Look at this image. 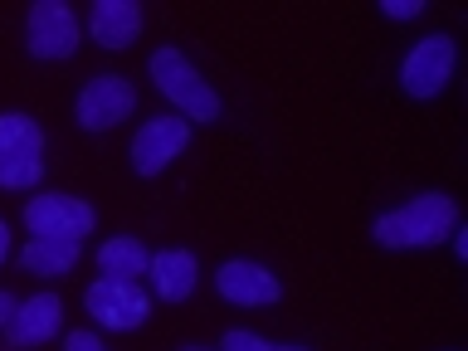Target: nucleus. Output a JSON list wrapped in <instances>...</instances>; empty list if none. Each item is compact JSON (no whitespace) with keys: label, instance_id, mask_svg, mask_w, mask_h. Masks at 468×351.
<instances>
[{"label":"nucleus","instance_id":"obj_1","mask_svg":"<svg viewBox=\"0 0 468 351\" xmlns=\"http://www.w3.org/2000/svg\"><path fill=\"white\" fill-rule=\"evenodd\" d=\"M459 229V205L444 190H424V196H410L400 210H386L371 225V239L380 249H434L453 239Z\"/></svg>","mask_w":468,"mask_h":351},{"label":"nucleus","instance_id":"obj_2","mask_svg":"<svg viewBox=\"0 0 468 351\" xmlns=\"http://www.w3.org/2000/svg\"><path fill=\"white\" fill-rule=\"evenodd\" d=\"M146 73H152L156 93L176 108V117H186V122H219V112H225V102H219V93L210 83H205V73L190 64V58L176 49V44H161V49L152 54V64H146Z\"/></svg>","mask_w":468,"mask_h":351},{"label":"nucleus","instance_id":"obj_3","mask_svg":"<svg viewBox=\"0 0 468 351\" xmlns=\"http://www.w3.org/2000/svg\"><path fill=\"white\" fill-rule=\"evenodd\" d=\"M25 225L35 239H88L98 215L93 205L69 196V190H44V196L25 200Z\"/></svg>","mask_w":468,"mask_h":351},{"label":"nucleus","instance_id":"obj_4","mask_svg":"<svg viewBox=\"0 0 468 351\" xmlns=\"http://www.w3.org/2000/svg\"><path fill=\"white\" fill-rule=\"evenodd\" d=\"M453 64H459V49H453L449 35H424L410 44V54L400 58V88L410 98H439L453 79Z\"/></svg>","mask_w":468,"mask_h":351},{"label":"nucleus","instance_id":"obj_5","mask_svg":"<svg viewBox=\"0 0 468 351\" xmlns=\"http://www.w3.org/2000/svg\"><path fill=\"white\" fill-rule=\"evenodd\" d=\"M83 307L98 327L108 332H137L152 317V292L142 283H117V278H93L83 292Z\"/></svg>","mask_w":468,"mask_h":351},{"label":"nucleus","instance_id":"obj_6","mask_svg":"<svg viewBox=\"0 0 468 351\" xmlns=\"http://www.w3.org/2000/svg\"><path fill=\"white\" fill-rule=\"evenodd\" d=\"M137 112V88L122 73H98V79L83 83L79 102H73V117H79L83 132H112L117 122Z\"/></svg>","mask_w":468,"mask_h":351},{"label":"nucleus","instance_id":"obj_7","mask_svg":"<svg viewBox=\"0 0 468 351\" xmlns=\"http://www.w3.org/2000/svg\"><path fill=\"white\" fill-rule=\"evenodd\" d=\"M25 44L35 58H49V64L79 54V15H73V5H64V0H35L25 15Z\"/></svg>","mask_w":468,"mask_h":351},{"label":"nucleus","instance_id":"obj_8","mask_svg":"<svg viewBox=\"0 0 468 351\" xmlns=\"http://www.w3.org/2000/svg\"><path fill=\"white\" fill-rule=\"evenodd\" d=\"M186 142H190L186 117H176V112L152 117V122H142L137 132H132V171L137 176H161L176 156L186 152Z\"/></svg>","mask_w":468,"mask_h":351},{"label":"nucleus","instance_id":"obj_9","mask_svg":"<svg viewBox=\"0 0 468 351\" xmlns=\"http://www.w3.org/2000/svg\"><path fill=\"white\" fill-rule=\"evenodd\" d=\"M215 288H219V298L234 303V307H269V303L283 298V283L273 278V269H263V263H254V259L219 263Z\"/></svg>","mask_w":468,"mask_h":351},{"label":"nucleus","instance_id":"obj_10","mask_svg":"<svg viewBox=\"0 0 468 351\" xmlns=\"http://www.w3.org/2000/svg\"><path fill=\"white\" fill-rule=\"evenodd\" d=\"M58 327H64V298L58 292H35L5 322V342L10 346H39L49 336H58Z\"/></svg>","mask_w":468,"mask_h":351},{"label":"nucleus","instance_id":"obj_11","mask_svg":"<svg viewBox=\"0 0 468 351\" xmlns=\"http://www.w3.org/2000/svg\"><path fill=\"white\" fill-rule=\"evenodd\" d=\"M88 35L98 49H132L142 35V5L137 0H93L88 10Z\"/></svg>","mask_w":468,"mask_h":351},{"label":"nucleus","instance_id":"obj_12","mask_svg":"<svg viewBox=\"0 0 468 351\" xmlns=\"http://www.w3.org/2000/svg\"><path fill=\"white\" fill-rule=\"evenodd\" d=\"M146 278H152V292L161 303H186L200 283V263L190 249H161L146 263Z\"/></svg>","mask_w":468,"mask_h":351},{"label":"nucleus","instance_id":"obj_13","mask_svg":"<svg viewBox=\"0 0 468 351\" xmlns=\"http://www.w3.org/2000/svg\"><path fill=\"white\" fill-rule=\"evenodd\" d=\"M146 263H152V249L132 234H112L108 244L98 249V273L102 278H117V283H137L146 278Z\"/></svg>","mask_w":468,"mask_h":351},{"label":"nucleus","instance_id":"obj_14","mask_svg":"<svg viewBox=\"0 0 468 351\" xmlns=\"http://www.w3.org/2000/svg\"><path fill=\"white\" fill-rule=\"evenodd\" d=\"M79 254H83V239H29L20 263L39 278H64L79 263Z\"/></svg>","mask_w":468,"mask_h":351},{"label":"nucleus","instance_id":"obj_15","mask_svg":"<svg viewBox=\"0 0 468 351\" xmlns=\"http://www.w3.org/2000/svg\"><path fill=\"white\" fill-rule=\"evenodd\" d=\"M0 156H44V127L29 112H0Z\"/></svg>","mask_w":468,"mask_h":351},{"label":"nucleus","instance_id":"obj_16","mask_svg":"<svg viewBox=\"0 0 468 351\" xmlns=\"http://www.w3.org/2000/svg\"><path fill=\"white\" fill-rule=\"evenodd\" d=\"M44 176V156H0V190H29Z\"/></svg>","mask_w":468,"mask_h":351},{"label":"nucleus","instance_id":"obj_17","mask_svg":"<svg viewBox=\"0 0 468 351\" xmlns=\"http://www.w3.org/2000/svg\"><path fill=\"white\" fill-rule=\"evenodd\" d=\"M219 351H313V346H292V342H263V336L234 327L225 332V342H219Z\"/></svg>","mask_w":468,"mask_h":351},{"label":"nucleus","instance_id":"obj_18","mask_svg":"<svg viewBox=\"0 0 468 351\" xmlns=\"http://www.w3.org/2000/svg\"><path fill=\"white\" fill-rule=\"evenodd\" d=\"M420 10H424V0H380V15H386V20H415Z\"/></svg>","mask_w":468,"mask_h":351},{"label":"nucleus","instance_id":"obj_19","mask_svg":"<svg viewBox=\"0 0 468 351\" xmlns=\"http://www.w3.org/2000/svg\"><path fill=\"white\" fill-rule=\"evenodd\" d=\"M64 351H108V346H102L93 332H69L64 336Z\"/></svg>","mask_w":468,"mask_h":351},{"label":"nucleus","instance_id":"obj_20","mask_svg":"<svg viewBox=\"0 0 468 351\" xmlns=\"http://www.w3.org/2000/svg\"><path fill=\"white\" fill-rule=\"evenodd\" d=\"M15 307H20V298H15V292H5V288H0V332H5V322L15 317Z\"/></svg>","mask_w":468,"mask_h":351},{"label":"nucleus","instance_id":"obj_21","mask_svg":"<svg viewBox=\"0 0 468 351\" xmlns=\"http://www.w3.org/2000/svg\"><path fill=\"white\" fill-rule=\"evenodd\" d=\"M5 254H10V229H5V219H0V263H5Z\"/></svg>","mask_w":468,"mask_h":351},{"label":"nucleus","instance_id":"obj_22","mask_svg":"<svg viewBox=\"0 0 468 351\" xmlns=\"http://www.w3.org/2000/svg\"><path fill=\"white\" fill-rule=\"evenodd\" d=\"M186 351H210V346H186Z\"/></svg>","mask_w":468,"mask_h":351}]
</instances>
